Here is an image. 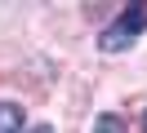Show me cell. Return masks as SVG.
I'll return each mask as SVG.
<instances>
[{"mask_svg": "<svg viewBox=\"0 0 147 133\" xmlns=\"http://www.w3.org/2000/svg\"><path fill=\"white\" fill-rule=\"evenodd\" d=\"M143 27H147V5H134L116 27H107V31H102L98 49H102V53H120V49H129V44H134V35L143 31Z\"/></svg>", "mask_w": 147, "mask_h": 133, "instance_id": "6da1fadb", "label": "cell"}, {"mask_svg": "<svg viewBox=\"0 0 147 133\" xmlns=\"http://www.w3.org/2000/svg\"><path fill=\"white\" fill-rule=\"evenodd\" d=\"M0 133H22V111L13 102H0Z\"/></svg>", "mask_w": 147, "mask_h": 133, "instance_id": "7a4b0ae2", "label": "cell"}, {"mask_svg": "<svg viewBox=\"0 0 147 133\" xmlns=\"http://www.w3.org/2000/svg\"><path fill=\"white\" fill-rule=\"evenodd\" d=\"M94 133H125V120H120V115H98V120H94Z\"/></svg>", "mask_w": 147, "mask_h": 133, "instance_id": "3957f363", "label": "cell"}, {"mask_svg": "<svg viewBox=\"0 0 147 133\" xmlns=\"http://www.w3.org/2000/svg\"><path fill=\"white\" fill-rule=\"evenodd\" d=\"M31 133H54V129H49V124H36V129H31Z\"/></svg>", "mask_w": 147, "mask_h": 133, "instance_id": "277c9868", "label": "cell"}, {"mask_svg": "<svg viewBox=\"0 0 147 133\" xmlns=\"http://www.w3.org/2000/svg\"><path fill=\"white\" fill-rule=\"evenodd\" d=\"M143 129H147V115H143Z\"/></svg>", "mask_w": 147, "mask_h": 133, "instance_id": "5b68a950", "label": "cell"}]
</instances>
